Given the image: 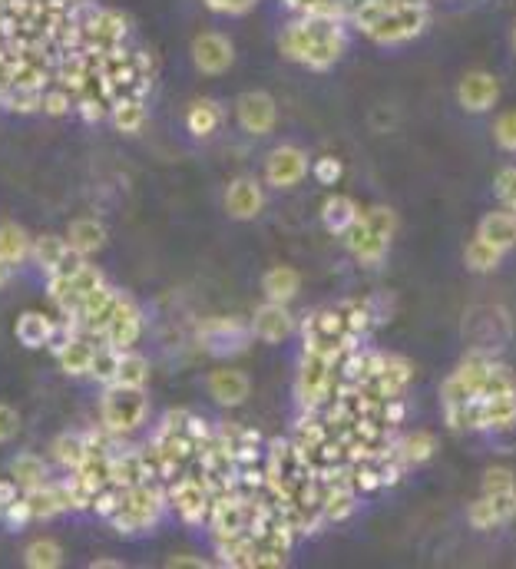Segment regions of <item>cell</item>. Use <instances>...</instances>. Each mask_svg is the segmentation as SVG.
I'll return each mask as SVG.
<instances>
[{
	"label": "cell",
	"mask_w": 516,
	"mask_h": 569,
	"mask_svg": "<svg viewBox=\"0 0 516 569\" xmlns=\"http://www.w3.org/2000/svg\"><path fill=\"white\" fill-rule=\"evenodd\" d=\"M169 566H196V569H206V560H192V556H172Z\"/></svg>",
	"instance_id": "db71d44e"
},
{
	"label": "cell",
	"mask_w": 516,
	"mask_h": 569,
	"mask_svg": "<svg viewBox=\"0 0 516 569\" xmlns=\"http://www.w3.org/2000/svg\"><path fill=\"white\" fill-rule=\"evenodd\" d=\"M265 209V189L255 179H232L225 189V212L239 222H252Z\"/></svg>",
	"instance_id": "7c38bea8"
},
{
	"label": "cell",
	"mask_w": 516,
	"mask_h": 569,
	"mask_svg": "<svg viewBox=\"0 0 516 569\" xmlns=\"http://www.w3.org/2000/svg\"><path fill=\"white\" fill-rule=\"evenodd\" d=\"M169 507L166 500V483L163 480H143L136 487L123 490V507L113 513L110 523L116 533L123 536H136L143 530H153L159 523V513Z\"/></svg>",
	"instance_id": "6da1fadb"
},
{
	"label": "cell",
	"mask_w": 516,
	"mask_h": 569,
	"mask_svg": "<svg viewBox=\"0 0 516 569\" xmlns=\"http://www.w3.org/2000/svg\"><path fill=\"white\" fill-rule=\"evenodd\" d=\"M206 7L215 10V14H222V10H225V0H206Z\"/></svg>",
	"instance_id": "6f0895ef"
},
{
	"label": "cell",
	"mask_w": 516,
	"mask_h": 569,
	"mask_svg": "<svg viewBox=\"0 0 516 569\" xmlns=\"http://www.w3.org/2000/svg\"><path fill=\"white\" fill-rule=\"evenodd\" d=\"M351 487L361 493H374L381 490V470H378V460H358V464H351Z\"/></svg>",
	"instance_id": "f35d334b"
},
{
	"label": "cell",
	"mask_w": 516,
	"mask_h": 569,
	"mask_svg": "<svg viewBox=\"0 0 516 569\" xmlns=\"http://www.w3.org/2000/svg\"><path fill=\"white\" fill-rule=\"evenodd\" d=\"M341 239H344V245H348V252L354 255V259H358L361 265H368V268L381 265L387 259V252H391V239H381V235L368 232L361 219L354 222Z\"/></svg>",
	"instance_id": "5bb4252c"
},
{
	"label": "cell",
	"mask_w": 516,
	"mask_h": 569,
	"mask_svg": "<svg viewBox=\"0 0 516 569\" xmlns=\"http://www.w3.org/2000/svg\"><path fill=\"white\" fill-rule=\"evenodd\" d=\"M24 566L27 569H57V566H63V546L57 540H47V536L30 540L27 550H24Z\"/></svg>",
	"instance_id": "1f68e13d"
},
{
	"label": "cell",
	"mask_w": 516,
	"mask_h": 569,
	"mask_svg": "<svg viewBox=\"0 0 516 569\" xmlns=\"http://www.w3.org/2000/svg\"><path fill=\"white\" fill-rule=\"evenodd\" d=\"M411 378H414V364L401 358V354H387L384 371L371 384H364V388H371L381 401H387V397H401L407 391V384H411Z\"/></svg>",
	"instance_id": "9a60e30c"
},
{
	"label": "cell",
	"mask_w": 516,
	"mask_h": 569,
	"mask_svg": "<svg viewBox=\"0 0 516 569\" xmlns=\"http://www.w3.org/2000/svg\"><path fill=\"white\" fill-rule=\"evenodd\" d=\"M30 249H34V239L27 235L24 225L0 222V262L20 265L24 259H30Z\"/></svg>",
	"instance_id": "603a6c76"
},
{
	"label": "cell",
	"mask_w": 516,
	"mask_h": 569,
	"mask_svg": "<svg viewBox=\"0 0 516 569\" xmlns=\"http://www.w3.org/2000/svg\"><path fill=\"white\" fill-rule=\"evenodd\" d=\"M53 328H57V321L50 315H43V311H24V315L17 318L14 325V335L24 348L37 351V348H47L50 338H53Z\"/></svg>",
	"instance_id": "d6986e66"
},
{
	"label": "cell",
	"mask_w": 516,
	"mask_h": 569,
	"mask_svg": "<svg viewBox=\"0 0 516 569\" xmlns=\"http://www.w3.org/2000/svg\"><path fill=\"white\" fill-rule=\"evenodd\" d=\"M67 242H70L73 252H80L90 259V255H96L106 245V225L100 219H90V216L73 219L70 229H67Z\"/></svg>",
	"instance_id": "ffe728a7"
},
{
	"label": "cell",
	"mask_w": 516,
	"mask_h": 569,
	"mask_svg": "<svg viewBox=\"0 0 516 569\" xmlns=\"http://www.w3.org/2000/svg\"><path fill=\"white\" fill-rule=\"evenodd\" d=\"M493 139H497L500 149L516 153V110H507L497 116V123H493Z\"/></svg>",
	"instance_id": "ee69618b"
},
{
	"label": "cell",
	"mask_w": 516,
	"mask_h": 569,
	"mask_svg": "<svg viewBox=\"0 0 516 569\" xmlns=\"http://www.w3.org/2000/svg\"><path fill=\"white\" fill-rule=\"evenodd\" d=\"M0 526H4V503H0Z\"/></svg>",
	"instance_id": "91938a15"
},
{
	"label": "cell",
	"mask_w": 516,
	"mask_h": 569,
	"mask_svg": "<svg viewBox=\"0 0 516 569\" xmlns=\"http://www.w3.org/2000/svg\"><path fill=\"white\" fill-rule=\"evenodd\" d=\"M123 507V490L120 487H113V483H106L103 490H96V497H93V513L96 517H103V520H110L116 510Z\"/></svg>",
	"instance_id": "7bdbcfd3"
},
{
	"label": "cell",
	"mask_w": 516,
	"mask_h": 569,
	"mask_svg": "<svg viewBox=\"0 0 516 569\" xmlns=\"http://www.w3.org/2000/svg\"><path fill=\"white\" fill-rule=\"evenodd\" d=\"M222 126V106L215 100H206V96H199V100L189 103L186 110V130L196 136V139H209L215 130Z\"/></svg>",
	"instance_id": "7402d4cb"
},
{
	"label": "cell",
	"mask_w": 516,
	"mask_h": 569,
	"mask_svg": "<svg viewBox=\"0 0 516 569\" xmlns=\"http://www.w3.org/2000/svg\"><path fill=\"white\" fill-rule=\"evenodd\" d=\"M341 308V315H344V328L351 331V335H358V338H364L371 331V325H374V308H371V302H341L338 305Z\"/></svg>",
	"instance_id": "e575fe53"
},
{
	"label": "cell",
	"mask_w": 516,
	"mask_h": 569,
	"mask_svg": "<svg viewBox=\"0 0 516 569\" xmlns=\"http://www.w3.org/2000/svg\"><path fill=\"white\" fill-rule=\"evenodd\" d=\"M513 50H516V27H513Z\"/></svg>",
	"instance_id": "94428289"
},
{
	"label": "cell",
	"mask_w": 516,
	"mask_h": 569,
	"mask_svg": "<svg viewBox=\"0 0 516 569\" xmlns=\"http://www.w3.org/2000/svg\"><path fill=\"white\" fill-rule=\"evenodd\" d=\"M77 113L83 116L86 123H100L110 116V103L103 100V96H96V93H83L77 96Z\"/></svg>",
	"instance_id": "f6af8a7d"
},
{
	"label": "cell",
	"mask_w": 516,
	"mask_h": 569,
	"mask_svg": "<svg viewBox=\"0 0 516 569\" xmlns=\"http://www.w3.org/2000/svg\"><path fill=\"white\" fill-rule=\"evenodd\" d=\"M295 331V318L288 305H278V302H265L255 308L252 315V335L265 345H282V341Z\"/></svg>",
	"instance_id": "8fae6325"
},
{
	"label": "cell",
	"mask_w": 516,
	"mask_h": 569,
	"mask_svg": "<svg viewBox=\"0 0 516 569\" xmlns=\"http://www.w3.org/2000/svg\"><path fill=\"white\" fill-rule=\"evenodd\" d=\"M457 100L467 113H487L500 100V80L487 70H470L457 83Z\"/></svg>",
	"instance_id": "30bf717a"
},
{
	"label": "cell",
	"mask_w": 516,
	"mask_h": 569,
	"mask_svg": "<svg viewBox=\"0 0 516 569\" xmlns=\"http://www.w3.org/2000/svg\"><path fill=\"white\" fill-rule=\"evenodd\" d=\"M40 110L47 113V116H67L70 110H77V96H73L70 90H63L60 83H53V87L43 90Z\"/></svg>",
	"instance_id": "60d3db41"
},
{
	"label": "cell",
	"mask_w": 516,
	"mask_h": 569,
	"mask_svg": "<svg viewBox=\"0 0 516 569\" xmlns=\"http://www.w3.org/2000/svg\"><path fill=\"white\" fill-rule=\"evenodd\" d=\"M311 173L308 153L298 146H275L272 153L265 156V182L275 189H295L298 182H305Z\"/></svg>",
	"instance_id": "8992f818"
},
{
	"label": "cell",
	"mask_w": 516,
	"mask_h": 569,
	"mask_svg": "<svg viewBox=\"0 0 516 569\" xmlns=\"http://www.w3.org/2000/svg\"><path fill=\"white\" fill-rule=\"evenodd\" d=\"M166 500L186 526H206L209 523L212 497H209L206 483H202L196 474H189V470L166 483Z\"/></svg>",
	"instance_id": "277c9868"
},
{
	"label": "cell",
	"mask_w": 516,
	"mask_h": 569,
	"mask_svg": "<svg viewBox=\"0 0 516 569\" xmlns=\"http://www.w3.org/2000/svg\"><path fill=\"white\" fill-rule=\"evenodd\" d=\"M467 520H470L473 530H480V533H490V530H497V526H503L500 523V513H497V507H493L490 497L473 500L470 510H467Z\"/></svg>",
	"instance_id": "ab89813d"
},
{
	"label": "cell",
	"mask_w": 516,
	"mask_h": 569,
	"mask_svg": "<svg viewBox=\"0 0 516 569\" xmlns=\"http://www.w3.org/2000/svg\"><path fill=\"white\" fill-rule=\"evenodd\" d=\"M27 523H34V513H30L27 497L20 493L14 503H7L4 507V526L7 530H20V526H27Z\"/></svg>",
	"instance_id": "7dc6e473"
},
{
	"label": "cell",
	"mask_w": 516,
	"mask_h": 569,
	"mask_svg": "<svg viewBox=\"0 0 516 569\" xmlns=\"http://www.w3.org/2000/svg\"><path fill=\"white\" fill-rule=\"evenodd\" d=\"M206 388L215 404L239 407V404H245V397L252 394V381H249V374L239 368H215L206 378Z\"/></svg>",
	"instance_id": "4fadbf2b"
},
{
	"label": "cell",
	"mask_w": 516,
	"mask_h": 569,
	"mask_svg": "<svg viewBox=\"0 0 516 569\" xmlns=\"http://www.w3.org/2000/svg\"><path fill=\"white\" fill-rule=\"evenodd\" d=\"M149 381V361L139 351H120V364H116L113 384H126V388H146Z\"/></svg>",
	"instance_id": "f546056e"
},
{
	"label": "cell",
	"mask_w": 516,
	"mask_h": 569,
	"mask_svg": "<svg viewBox=\"0 0 516 569\" xmlns=\"http://www.w3.org/2000/svg\"><path fill=\"white\" fill-rule=\"evenodd\" d=\"M149 401L146 388H126V384H106L100 397V427L113 437H126L146 424Z\"/></svg>",
	"instance_id": "7a4b0ae2"
},
{
	"label": "cell",
	"mask_w": 516,
	"mask_h": 569,
	"mask_svg": "<svg viewBox=\"0 0 516 569\" xmlns=\"http://www.w3.org/2000/svg\"><path fill=\"white\" fill-rule=\"evenodd\" d=\"M70 252V242L67 235H40L34 239V249H30V259H34L43 272H53V268L60 265L63 255Z\"/></svg>",
	"instance_id": "d6a6232c"
},
{
	"label": "cell",
	"mask_w": 516,
	"mask_h": 569,
	"mask_svg": "<svg viewBox=\"0 0 516 569\" xmlns=\"http://www.w3.org/2000/svg\"><path fill=\"white\" fill-rule=\"evenodd\" d=\"M90 569H123V563L120 560H93Z\"/></svg>",
	"instance_id": "11a10c76"
},
{
	"label": "cell",
	"mask_w": 516,
	"mask_h": 569,
	"mask_svg": "<svg viewBox=\"0 0 516 569\" xmlns=\"http://www.w3.org/2000/svg\"><path fill=\"white\" fill-rule=\"evenodd\" d=\"M427 20H430L427 4H411V0H401V4H394L391 10H387V14L364 37H371L374 44H381V47L404 44V40L421 34V30L427 27Z\"/></svg>",
	"instance_id": "3957f363"
},
{
	"label": "cell",
	"mask_w": 516,
	"mask_h": 569,
	"mask_svg": "<svg viewBox=\"0 0 516 569\" xmlns=\"http://www.w3.org/2000/svg\"><path fill=\"white\" fill-rule=\"evenodd\" d=\"M354 510H358V490L348 480L325 483V490H321V517H325V523H344Z\"/></svg>",
	"instance_id": "2e32d148"
},
{
	"label": "cell",
	"mask_w": 516,
	"mask_h": 569,
	"mask_svg": "<svg viewBox=\"0 0 516 569\" xmlns=\"http://www.w3.org/2000/svg\"><path fill=\"white\" fill-rule=\"evenodd\" d=\"M311 176H315L321 186H338L344 176V166L338 156H321L315 159V166H311Z\"/></svg>",
	"instance_id": "bcb514c9"
},
{
	"label": "cell",
	"mask_w": 516,
	"mask_h": 569,
	"mask_svg": "<svg viewBox=\"0 0 516 569\" xmlns=\"http://www.w3.org/2000/svg\"><path fill=\"white\" fill-rule=\"evenodd\" d=\"M20 431V414L17 407L10 404H0V444H10Z\"/></svg>",
	"instance_id": "681fc988"
},
{
	"label": "cell",
	"mask_w": 516,
	"mask_h": 569,
	"mask_svg": "<svg viewBox=\"0 0 516 569\" xmlns=\"http://www.w3.org/2000/svg\"><path fill=\"white\" fill-rule=\"evenodd\" d=\"M235 120L249 136H268L278 123V106L268 93L249 90L235 100Z\"/></svg>",
	"instance_id": "52a82bcc"
},
{
	"label": "cell",
	"mask_w": 516,
	"mask_h": 569,
	"mask_svg": "<svg viewBox=\"0 0 516 569\" xmlns=\"http://www.w3.org/2000/svg\"><path fill=\"white\" fill-rule=\"evenodd\" d=\"M10 272H14V265H7V262H0V288H4L10 282Z\"/></svg>",
	"instance_id": "9f6ffc18"
},
{
	"label": "cell",
	"mask_w": 516,
	"mask_h": 569,
	"mask_svg": "<svg viewBox=\"0 0 516 569\" xmlns=\"http://www.w3.org/2000/svg\"><path fill=\"white\" fill-rule=\"evenodd\" d=\"M139 338H143V311H139V305L129 295H120V302H116L110 315V325L103 331V345H110L116 351H129Z\"/></svg>",
	"instance_id": "ba28073f"
},
{
	"label": "cell",
	"mask_w": 516,
	"mask_h": 569,
	"mask_svg": "<svg viewBox=\"0 0 516 569\" xmlns=\"http://www.w3.org/2000/svg\"><path fill=\"white\" fill-rule=\"evenodd\" d=\"M407 417V407L401 397H387V401L381 404V414H378V421L387 424V427H397Z\"/></svg>",
	"instance_id": "f907efd6"
},
{
	"label": "cell",
	"mask_w": 516,
	"mask_h": 569,
	"mask_svg": "<svg viewBox=\"0 0 516 569\" xmlns=\"http://www.w3.org/2000/svg\"><path fill=\"white\" fill-rule=\"evenodd\" d=\"M0 103L7 106L10 113H37L43 103V90H24V87H7L0 93Z\"/></svg>",
	"instance_id": "8d00e7d4"
},
{
	"label": "cell",
	"mask_w": 516,
	"mask_h": 569,
	"mask_svg": "<svg viewBox=\"0 0 516 569\" xmlns=\"http://www.w3.org/2000/svg\"><path fill=\"white\" fill-rule=\"evenodd\" d=\"M507 212H513V216H516V199H513L510 206H507Z\"/></svg>",
	"instance_id": "680465c9"
},
{
	"label": "cell",
	"mask_w": 516,
	"mask_h": 569,
	"mask_svg": "<svg viewBox=\"0 0 516 569\" xmlns=\"http://www.w3.org/2000/svg\"><path fill=\"white\" fill-rule=\"evenodd\" d=\"M477 235L480 239H487L490 245H497V249L510 252L516 245V216L513 212H487V216L480 219L477 225Z\"/></svg>",
	"instance_id": "44dd1931"
},
{
	"label": "cell",
	"mask_w": 516,
	"mask_h": 569,
	"mask_svg": "<svg viewBox=\"0 0 516 569\" xmlns=\"http://www.w3.org/2000/svg\"><path fill=\"white\" fill-rule=\"evenodd\" d=\"M192 63H196V70L206 73V77H222V73L235 63L232 40L225 34H219V30H206V34H199L196 40H192Z\"/></svg>",
	"instance_id": "9c48e42d"
},
{
	"label": "cell",
	"mask_w": 516,
	"mask_h": 569,
	"mask_svg": "<svg viewBox=\"0 0 516 569\" xmlns=\"http://www.w3.org/2000/svg\"><path fill=\"white\" fill-rule=\"evenodd\" d=\"M483 401V431H507L516 424V391L480 397Z\"/></svg>",
	"instance_id": "cb8c5ba5"
},
{
	"label": "cell",
	"mask_w": 516,
	"mask_h": 569,
	"mask_svg": "<svg viewBox=\"0 0 516 569\" xmlns=\"http://www.w3.org/2000/svg\"><path fill=\"white\" fill-rule=\"evenodd\" d=\"M493 189H497V199L503 202V209L516 199V166H503L497 179H493Z\"/></svg>",
	"instance_id": "c3c4849f"
},
{
	"label": "cell",
	"mask_w": 516,
	"mask_h": 569,
	"mask_svg": "<svg viewBox=\"0 0 516 569\" xmlns=\"http://www.w3.org/2000/svg\"><path fill=\"white\" fill-rule=\"evenodd\" d=\"M328 437H331V427H328L325 417H321V411H305V417H301V421L295 424L292 444L311 454V450H318Z\"/></svg>",
	"instance_id": "83f0119b"
},
{
	"label": "cell",
	"mask_w": 516,
	"mask_h": 569,
	"mask_svg": "<svg viewBox=\"0 0 516 569\" xmlns=\"http://www.w3.org/2000/svg\"><path fill=\"white\" fill-rule=\"evenodd\" d=\"M116 364H120V351L110 348V345H96L93 361H90V374H86V378L100 381L106 388V384H113V378H116Z\"/></svg>",
	"instance_id": "d590c367"
},
{
	"label": "cell",
	"mask_w": 516,
	"mask_h": 569,
	"mask_svg": "<svg viewBox=\"0 0 516 569\" xmlns=\"http://www.w3.org/2000/svg\"><path fill=\"white\" fill-rule=\"evenodd\" d=\"M258 0H225V10L222 14H229V17H242V14H249V10H255Z\"/></svg>",
	"instance_id": "f5cc1de1"
},
{
	"label": "cell",
	"mask_w": 516,
	"mask_h": 569,
	"mask_svg": "<svg viewBox=\"0 0 516 569\" xmlns=\"http://www.w3.org/2000/svg\"><path fill=\"white\" fill-rule=\"evenodd\" d=\"M249 338H255L252 325H245V321H239V318L215 315V318H206L199 325L202 348H206L209 354H219V358L245 351V348H249Z\"/></svg>",
	"instance_id": "5b68a950"
},
{
	"label": "cell",
	"mask_w": 516,
	"mask_h": 569,
	"mask_svg": "<svg viewBox=\"0 0 516 569\" xmlns=\"http://www.w3.org/2000/svg\"><path fill=\"white\" fill-rule=\"evenodd\" d=\"M516 490V474L510 467H490L483 474V493L487 497H500V493H513Z\"/></svg>",
	"instance_id": "b9f144b4"
},
{
	"label": "cell",
	"mask_w": 516,
	"mask_h": 569,
	"mask_svg": "<svg viewBox=\"0 0 516 569\" xmlns=\"http://www.w3.org/2000/svg\"><path fill=\"white\" fill-rule=\"evenodd\" d=\"M50 450H53V460H57L67 474H73V470H77L83 464V457H86V434H73V431L60 434L57 440H53Z\"/></svg>",
	"instance_id": "4dcf8cb0"
},
{
	"label": "cell",
	"mask_w": 516,
	"mask_h": 569,
	"mask_svg": "<svg viewBox=\"0 0 516 569\" xmlns=\"http://www.w3.org/2000/svg\"><path fill=\"white\" fill-rule=\"evenodd\" d=\"M361 212L364 209L351 196H341V192H335V196H328L325 206H321V225H325L331 235H344L354 222L361 219Z\"/></svg>",
	"instance_id": "ac0fdd59"
},
{
	"label": "cell",
	"mask_w": 516,
	"mask_h": 569,
	"mask_svg": "<svg viewBox=\"0 0 516 569\" xmlns=\"http://www.w3.org/2000/svg\"><path fill=\"white\" fill-rule=\"evenodd\" d=\"M110 120L120 133H139L146 126V100L123 93L120 100L110 106Z\"/></svg>",
	"instance_id": "4316f807"
},
{
	"label": "cell",
	"mask_w": 516,
	"mask_h": 569,
	"mask_svg": "<svg viewBox=\"0 0 516 569\" xmlns=\"http://www.w3.org/2000/svg\"><path fill=\"white\" fill-rule=\"evenodd\" d=\"M262 292H265V302H278V305L295 302V295L301 292V275L292 265L268 268V272L262 275Z\"/></svg>",
	"instance_id": "e0dca14e"
},
{
	"label": "cell",
	"mask_w": 516,
	"mask_h": 569,
	"mask_svg": "<svg viewBox=\"0 0 516 569\" xmlns=\"http://www.w3.org/2000/svg\"><path fill=\"white\" fill-rule=\"evenodd\" d=\"M361 222H364V229L374 232V235H381V239H394V232H397V212L387 209V206L364 209L361 212Z\"/></svg>",
	"instance_id": "74e56055"
},
{
	"label": "cell",
	"mask_w": 516,
	"mask_h": 569,
	"mask_svg": "<svg viewBox=\"0 0 516 569\" xmlns=\"http://www.w3.org/2000/svg\"><path fill=\"white\" fill-rule=\"evenodd\" d=\"M20 493H24V490H20V483H17L14 477H4V480H0V503H4V507H7V503H14Z\"/></svg>",
	"instance_id": "816d5d0a"
},
{
	"label": "cell",
	"mask_w": 516,
	"mask_h": 569,
	"mask_svg": "<svg viewBox=\"0 0 516 569\" xmlns=\"http://www.w3.org/2000/svg\"><path fill=\"white\" fill-rule=\"evenodd\" d=\"M93 351H96V341L86 338V335H77L67 348L57 354V361H60V368L70 374V378H86V374H90Z\"/></svg>",
	"instance_id": "484cf974"
},
{
	"label": "cell",
	"mask_w": 516,
	"mask_h": 569,
	"mask_svg": "<svg viewBox=\"0 0 516 569\" xmlns=\"http://www.w3.org/2000/svg\"><path fill=\"white\" fill-rule=\"evenodd\" d=\"M503 255H507V252L497 249V245H490L487 239H480V235H477V239H473L467 249H464V262H467L470 272H480L483 275V272H493V268L503 262Z\"/></svg>",
	"instance_id": "836d02e7"
},
{
	"label": "cell",
	"mask_w": 516,
	"mask_h": 569,
	"mask_svg": "<svg viewBox=\"0 0 516 569\" xmlns=\"http://www.w3.org/2000/svg\"><path fill=\"white\" fill-rule=\"evenodd\" d=\"M394 454L401 457L407 467H421L437 454V437L430 431H414L401 440H394Z\"/></svg>",
	"instance_id": "d4e9b609"
},
{
	"label": "cell",
	"mask_w": 516,
	"mask_h": 569,
	"mask_svg": "<svg viewBox=\"0 0 516 569\" xmlns=\"http://www.w3.org/2000/svg\"><path fill=\"white\" fill-rule=\"evenodd\" d=\"M10 477L20 483V490H34L40 483H47V464H43V457L24 450V454L10 460Z\"/></svg>",
	"instance_id": "f1b7e54d"
}]
</instances>
